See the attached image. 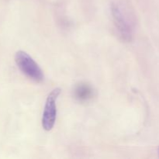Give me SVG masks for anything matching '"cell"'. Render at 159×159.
<instances>
[{
	"mask_svg": "<svg viewBox=\"0 0 159 159\" xmlns=\"http://www.w3.org/2000/svg\"><path fill=\"white\" fill-rule=\"evenodd\" d=\"M74 96L78 101L85 102L91 99L93 96V89L89 84L82 82L78 84L74 89Z\"/></svg>",
	"mask_w": 159,
	"mask_h": 159,
	"instance_id": "4",
	"label": "cell"
},
{
	"mask_svg": "<svg viewBox=\"0 0 159 159\" xmlns=\"http://www.w3.org/2000/svg\"><path fill=\"white\" fill-rule=\"evenodd\" d=\"M111 12L115 27L117 30L121 38L127 42L130 41L133 37L131 26L127 19L123 13L121 9L117 5L113 4L111 7Z\"/></svg>",
	"mask_w": 159,
	"mask_h": 159,
	"instance_id": "3",
	"label": "cell"
},
{
	"mask_svg": "<svg viewBox=\"0 0 159 159\" xmlns=\"http://www.w3.org/2000/svg\"><path fill=\"white\" fill-rule=\"evenodd\" d=\"M61 93L60 88H55L50 93L45 102L42 116V127L46 131H49L54 127L57 116V99Z\"/></svg>",
	"mask_w": 159,
	"mask_h": 159,
	"instance_id": "2",
	"label": "cell"
},
{
	"mask_svg": "<svg viewBox=\"0 0 159 159\" xmlns=\"http://www.w3.org/2000/svg\"><path fill=\"white\" fill-rule=\"evenodd\" d=\"M15 61L20 71L27 78L35 82H41L44 79V75L38 64L26 52L19 51L16 53Z\"/></svg>",
	"mask_w": 159,
	"mask_h": 159,
	"instance_id": "1",
	"label": "cell"
}]
</instances>
